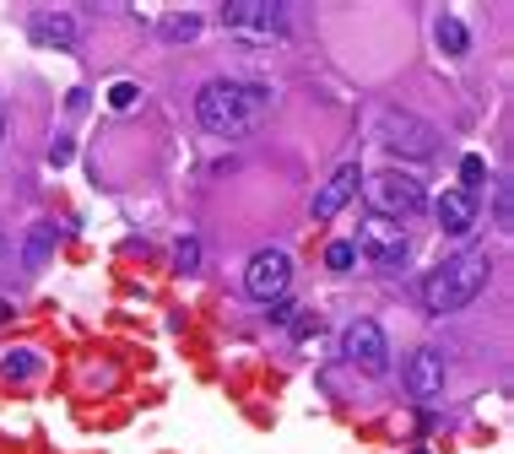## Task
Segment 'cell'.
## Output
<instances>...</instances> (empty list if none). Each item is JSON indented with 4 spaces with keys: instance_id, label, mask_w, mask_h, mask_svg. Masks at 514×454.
Masks as SVG:
<instances>
[{
    "instance_id": "1",
    "label": "cell",
    "mask_w": 514,
    "mask_h": 454,
    "mask_svg": "<svg viewBox=\"0 0 514 454\" xmlns=\"http://www.w3.org/2000/svg\"><path fill=\"white\" fill-rule=\"evenodd\" d=\"M271 103H276V92L266 82H206L195 92V119H201L206 136L239 141L271 114Z\"/></svg>"
},
{
    "instance_id": "2",
    "label": "cell",
    "mask_w": 514,
    "mask_h": 454,
    "mask_svg": "<svg viewBox=\"0 0 514 454\" xmlns=\"http://www.w3.org/2000/svg\"><path fill=\"white\" fill-rule=\"evenodd\" d=\"M487 276H493V255H487V244L455 249V255H444V260L428 271V282H423V309L439 314V319H444V314H460L466 303L482 298Z\"/></svg>"
},
{
    "instance_id": "3",
    "label": "cell",
    "mask_w": 514,
    "mask_h": 454,
    "mask_svg": "<svg viewBox=\"0 0 514 454\" xmlns=\"http://www.w3.org/2000/svg\"><path fill=\"white\" fill-rule=\"evenodd\" d=\"M374 141L385 146L390 157H401V163H428V157L439 152V130L412 109H379L374 114Z\"/></svg>"
},
{
    "instance_id": "4",
    "label": "cell",
    "mask_w": 514,
    "mask_h": 454,
    "mask_svg": "<svg viewBox=\"0 0 514 454\" xmlns=\"http://www.w3.org/2000/svg\"><path fill=\"white\" fill-rule=\"evenodd\" d=\"M363 195H368V211L374 217H390V222H406L417 211H428V190L423 179L401 168H385V173H363Z\"/></svg>"
},
{
    "instance_id": "5",
    "label": "cell",
    "mask_w": 514,
    "mask_h": 454,
    "mask_svg": "<svg viewBox=\"0 0 514 454\" xmlns=\"http://www.w3.org/2000/svg\"><path fill=\"white\" fill-rule=\"evenodd\" d=\"M358 255L368 260V265H379V271H401L406 265V255H412V233H406V222H390V217H368L358 222Z\"/></svg>"
},
{
    "instance_id": "6",
    "label": "cell",
    "mask_w": 514,
    "mask_h": 454,
    "mask_svg": "<svg viewBox=\"0 0 514 454\" xmlns=\"http://www.w3.org/2000/svg\"><path fill=\"white\" fill-rule=\"evenodd\" d=\"M222 28L239 44H276L287 33V11L271 0H233V6H222Z\"/></svg>"
},
{
    "instance_id": "7",
    "label": "cell",
    "mask_w": 514,
    "mask_h": 454,
    "mask_svg": "<svg viewBox=\"0 0 514 454\" xmlns=\"http://www.w3.org/2000/svg\"><path fill=\"white\" fill-rule=\"evenodd\" d=\"M341 357H347L352 368H363L368 379H379V373H390V336L374 319H352V325L341 330Z\"/></svg>"
},
{
    "instance_id": "8",
    "label": "cell",
    "mask_w": 514,
    "mask_h": 454,
    "mask_svg": "<svg viewBox=\"0 0 514 454\" xmlns=\"http://www.w3.org/2000/svg\"><path fill=\"white\" fill-rule=\"evenodd\" d=\"M287 287H293V255H287V249H260V255L244 265V292L255 303H266V309L276 298H287Z\"/></svg>"
},
{
    "instance_id": "9",
    "label": "cell",
    "mask_w": 514,
    "mask_h": 454,
    "mask_svg": "<svg viewBox=\"0 0 514 454\" xmlns=\"http://www.w3.org/2000/svg\"><path fill=\"white\" fill-rule=\"evenodd\" d=\"M401 379H406V395H417V400L428 406V400H439V395H444L450 363H444V352H439V346H417V352L406 357Z\"/></svg>"
},
{
    "instance_id": "10",
    "label": "cell",
    "mask_w": 514,
    "mask_h": 454,
    "mask_svg": "<svg viewBox=\"0 0 514 454\" xmlns=\"http://www.w3.org/2000/svg\"><path fill=\"white\" fill-rule=\"evenodd\" d=\"M358 184H363V168L358 163H341L331 179L314 190V222H331V217H341L347 211V200L358 195Z\"/></svg>"
},
{
    "instance_id": "11",
    "label": "cell",
    "mask_w": 514,
    "mask_h": 454,
    "mask_svg": "<svg viewBox=\"0 0 514 454\" xmlns=\"http://www.w3.org/2000/svg\"><path fill=\"white\" fill-rule=\"evenodd\" d=\"M433 222H439V233H450V238H471V227L482 222L477 195H466V190H444L439 200H433Z\"/></svg>"
},
{
    "instance_id": "12",
    "label": "cell",
    "mask_w": 514,
    "mask_h": 454,
    "mask_svg": "<svg viewBox=\"0 0 514 454\" xmlns=\"http://www.w3.org/2000/svg\"><path fill=\"white\" fill-rule=\"evenodd\" d=\"M28 38L38 49H76V17L71 11H33L28 17Z\"/></svg>"
},
{
    "instance_id": "13",
    "label": "cell",
    "mask_w": 514,
    "mask_h": 454,
    "mask_svg": "<svg viewBox=\"0 0 514 454\" xmlns=\"http://www.w3.org/2000/svg\"><path fill=\"white\" fill-rule=\"evenodd\" d=\"M49 255H55V222H33L28 244H22V265H28V271H44Z\"/></svg>"
},
{
    "instance_id": "14",
    "label": "cell",
    "mask_w": 514,
    "mask_h": 454,
    "mask_svg": "<svg viewBox=\"0 0 514 454\" xmlns=\"http://www.w3.org/2000/svg\"><path fill=\"white\" fill-rule=\"evenodd\" d=\"M433 38H439V49H444L450 60L471 55V33H466V22H460V17H450V11H444V17L433 22Z\"/></svg>"
},
{
    "instance_id": "15",
    "label": "cell",
    "mask_w": 514,
    "mask_h": 454,
    "mask_svg": "<svg viewBox=\"0 0 514 454\" xmlns=\"http://www.w3.org/2000/svg\"><path fill=\"white\" fill-rule=\"evenodd\" d=\"M38 368H44V357H38L33 346H11V352H0V379H11V384L33 379Z\"/></svg>"
},
{
    "instance_id": "16",
    "label": "cell",
    "mask_w": 514,
    "mask_h": 454,
    "mask_svg": "<svg viewBox=\"0 0 514 454\" xmlns=\"http://www.w3.org/2000/svg\"><path fill=\"white\" fill-rule=\"evenodd\" d=\"M201 28H206V22L195 17V11H168V17H157V33H163L168 44H195Z\"/></svg>"
},
{
    "instance_id": "17",
    "label": "cell",
    "mask_w": 514,
    "mask_h": 454,
    "mask_svg": "<svg viewBox=\"0 0 514 454\" xmlns=\"http://www.w3.org/2000/svg\"><path fill=\"white\" fill-rule=\"evenodd\" d=\"M482 179H487V163H482V157H477V152H471V157H460V184H455V190L477 195V190H482Z\"/></svg>"
},
{
    "instance_id": "18",
    "label": "cell",
    "mask_w": 514,
    "mask_h": 454,
    "mask_svg": "<svg viewBox=\"0 0 514 454\" xmlns=\"http://www.w3.org/2000/svg\"><path fill=\"white\" fill-rule=\"evenodd\" d=\"M493 222L504 227V233L514 227V200H509V179H498V190H493Z\"/></svg>"
},
{
    "instance_id": "19",
    "label": "cell",
    "mask_w": 514,
    "mask_h": 454,
    "mask_svg": "<svg viewBox=\"0 0 514 454\" xmlns=\"http://www.w3.org/2000/svg\"><path fill=\"white\" fill-rule=\"evenodd\" d=\"M136 103H141V87H136V82H114V87H109V109L130 114Z\"/></svg>"
},
{
    "instance_id": "20",
    "label": "cell",
    "mask_w": 514,
    "mask_h": 454,
    "mask_svg": "<svg viewBox=\"0 0 514 454\" xmlns=\"http://www.w3.org/2000/svg\"><path fill=\"white\" fill-rule=\"evenodd\" d=\"M352 260H358V249H352L347 238H336V244L325 249V265H331V271H352Z\"/></svg>"
},
{
    "instance_id": "21",
    "label": "cell",
    "mask_w": 514,
    "mask_h": 454,
    "mask_svg": "<svg viewBox=\"0 0 514 454\" xmlns=\"http://www.w3.org/2000/svg\"><path fill=\"white\" fill-rule=\"evenodd\" d=\"M174 260H179V271H184V276H190V271H201V244H195V238H179Z\"/></svg>"
},
{
    "instance_id": "22",
    "label": "cell",
    "mask_w": 514,
    "mask_h": 454,
    "mask_svg": "<svg viewBox=\"0 0 514 454\" xmlns=\"http://www.w3.org/2000/svg\"><path fill=\"white\" fill-rule=\"evenodd\" d=\"M71 157H76V146H71V136H60L55 146H49V163H55V168H65V163H71Z\"/></svg>"
},
{
    "instance_id": "23",
    "label": "cell",
    "mask_w": 514,
    "mask_h": 454,
    "mask_svg": "<svg viewBox=\"0 0 514 454\" xmlns=\"http://www.w3.org/2000/svg\"><path fill=\"white\" fill-rule=\"evenodd\" d=\"M271 319H276V325H293V319H298V303H287V298H276L271 303V309H266Z\"/></svg>"
},
{
    "instance_id": "24",
    "label": "cell",
    "mask_w": 514,
    "mask_h": 454,
    "mask_svg": "<svg viewBox=\"0 0 514 454\" xmlns=\"http://www.w3.org/2000/svg\"><path fill=\"white\" fill-rule=\"evenodd\" d=\"M11 314H17V303H11V298H0V325H6Z\"/></svg>"
},
{
    "instance_id": "25",
    "label": "cell",
    "mask_w": 514,
    "mask_h": 454,
    "mask_svg": "<svg viewBox=\"0 0 514 454\" xmlns=\"http://www.w3.org/2000/svg\"><path fill=\"white\" fill-rule=\"evenodd\" d=\"M0 136H6V114H0Z\"/></svg>"
},
{
    "instance_id": "26",
    "label": "cell",
    "mask_w": 514,
    "mask_h": 454,
    "mask_svg": "<svg viewBox=\"0 0 514 454\" xmlns=\"http://www.w3.org/2000/svg\"><path fill=\"white\" fill-rule=\"evenodd\" d=\"M0 255H6V238H0Z\"/></svg>"
}]
</instances>
